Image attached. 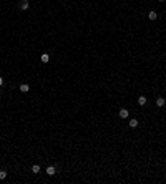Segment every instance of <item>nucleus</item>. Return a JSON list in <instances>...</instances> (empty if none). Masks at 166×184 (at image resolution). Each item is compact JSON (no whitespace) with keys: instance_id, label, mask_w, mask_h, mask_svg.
<instances>
[{"instance_id":"nucleus-7","label":"nucleus","mask_w":166,"mask_h":184,"mask_svg":"<svg viewBox=\"0 0 166 184\" xmlns=\"http://www.w3.org/2000/svg\"><path fill=\"white\" fill-rule=\"evenodd\" d=\"M138 105L139 106H145V105H146V96H139L138 98Z\"/></svg>"},{"instance_id":"nucleus-11","label":"nucleus","mask_w":166,"mask_h":184,"mask_svg":"<svg viewBox=\"0 0 166 184\" xmlns=\"http://www.w3.org/2000/svg\"><path fill=\"white\" fill-rule=\"evenodd\" d=\"M5 177H7V171L2 169V171H0V179H5Z\"/></svg>"},{"instance_id":"nucleus-8","label":"nucleus","mask_w":166,"mask_h":184,"mask_svg":"<svg viewBox=\"0 0 166 184\" xmlns=\"http://www.w3.org/2000/svg\"><path fill=\"white\" fill-rule=\"evenodd\" d=\"M156 17H158L156 12H149V13H148V18L149 20H156Z\"/></svg>"},{"instance_id":"nucleus-10","label":"nucleus","mask_w":166,"mask_h":184,"mask_svg":"<svg viewBox=\"0 0 166 184\" xmlns=\"http://www.w3.org/2000/svg\"><path fill=\"white\" fill-rule=\"evenodd\" d=\"M138 126V120H129V128H136Z\"/></svg>"},{"instance_id":"nucleus-6","label":"nucleus","mask_w":166,"mask_h":184,"mask_svg":"<svg viewBox=\"0 0 166 184\" xmlns=\"http://www.w3.org/2000/svg\"><path fill=\"white\" fill-rule=\"evenodd\" d=\"M28 90H30V86H28L27 83H23V85H20V91H22V93H27Z\"/></svg>"},{"instance_id":"nucleus-3","label":"nucleus","mask_w":166,"mask_h":184,"mask_svg":"<svg viewBox=\"0 0 166 184\" xmlns=\"http://www.w3.org/2000/svg\"><path fill=\"white\" fill-rule=\"evenodd\" d=\"M165 98H163V96H158V98H156V106H158V108H163V106H165Z\"/></svg>"},{"instance_id":"nucleus-1","label":"nucleus","mask_w":166,"mask_h":184,"mask_svg":"<svg viewBox=\"0 0 166 184\" xmlns=\"http://www.w3.org/2000/svg\"><path fill=\"white\" fill-rule=\"evenodd\" d=\"M118 114H120V118H123V120H126V118H128V116H129V111L126 110V108H121V110H120V113H118Z\"/></svg>"},{"instance_id":"nucleus-5","label":"nucleus","mask_w":166,"mask_h":184,"mask_svg":"<svg viewBox=\"0 0 166 184\" xmlns=\"http://www.w3.org/2000/svg\"><path fill=\"white\" fill-rule=\"evenodd\" d=\"M40 60H42V63H48V61H50V55H48V53H42Z\"/></svg>"},{"instance_id":"nucleus-2","label":"nucleus","mask_w":166,"mask_h":184,"mask_svg":"<svg viewBox=\"0 0 166 184\" xmlns=\"http://www.w3.org/2000/svg\"><path fill=\"white\" fill-rule=\"evenodd\" d=\"M18 7H20V10H28L30 3H28V0H22V2L18 3Z\"/></svg>"},{"instance_id":"nucleus-13","label":"nucleus","mask_w":166,"mask_h":184,"mask_svg":"<svg viewBox=\"0 0 166 184\" xmlns=\"http://www.w3.org/2000/svg\"><path fill=\"white\" fill-rule=\"evenodd\" d=\"M158 2H165V0H158Z\"/></svg>"},{"instance_id":"nucleus-12","label":"nucleus","mask_w":166,"mask_h":184,"mask_svg":"<svg viewBox=\"0 0 166 184\" xmlns=\"http://www.w3.org/2000/svg\"><path fill=\"white\" fill-rule=\"evenodd\" d=\"M2 85H3V78L0 76V86H2Z\"/></svg>"},{"instance_id":"nucleus-4","label":"nucleus","mask_w":166,"mask_h":184,"mask_svg":"<svg viewBox=\"0 0 166 184\" xmlns=\"http://www.w3.org/2000/svg\"><path fill=\"white\" fill-rule=\"evenodd\" d=\"M45 173H46L48 176H53V174L56 173V167H55V166H48V167H46V171H45Z\"/></svg>"},{"instance_id":"nucleus-9","label":"nucleus","mask_w":166,"mask_h":184,"mask_svg":"<svg viewBox=\"0 0 166 184\" xmlns=\"http://www.w3.org/2000/svg\"><path fill=\"white\" fill-rule=\"evenodd\" d=\"M32 173H33V174H38V173H40V166H38V164L32 166Z\"/></svg>"}]
</instances>
